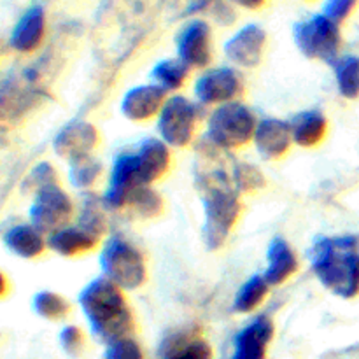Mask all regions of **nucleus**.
I'll list each match as a JSON object with an SVG mask.
<instances>
[{
	"instance_id": "13",
	"label": "nucleus",
	"mask_w": 359,
	"mask_h": 359,
	"mask_svg": "<svg viewBox=\"0 0 359 359\" xmlns=\"http://www.w3.org/2000/svg\"><path fill=\"white\" fill-rule=\"evenodd\" d=\"M266 48V32L259 25L248 23L238 28L223 46V51L231 63L242 69L259 65Z\"/></svg>"
},
{
	"instance_id": "16",
	"label": "nucleus",
	"mask_w": 359,
	"mask_h": 359,
	"mask_svg": "<svg viewBox=\"0 0 359 359\" xmlns=\"http://www.w3.org/2000/svg\"><path fill=\"white\" fill-rule=\"evenodd\" d=\"M259 156L266 161H276L286 156L293 144L290 123L277 118H263L256 126L252 139Z\"/></svg>"
},
{
	"instance_id": "34",
	"label": "nucleus",
	"mask_w": 359,
	"mask_h": 359,
	"mask_svg": "<svg viewBox=\"0 0 359 359\" xmlns=\"http://www.w3.org/2000/svg\"><path fill=\"white\" fill-rule=\"evenodd\" d=\"M358 2L359 0H326L325 7H323V14L340 25L354 13Z\"/></svg>"
},
{
	"instance_id": "10",
	"label": "nucleus",
	"mask_w": 359,
	"mask_h": 359,
	"mask_svg": "<svg viewBox=\"0 0 359 359\" xmlns=\"http://www.w3.org/2000/svg\"><path fill=\"white\" fill-rule=\"evenodd\" d=\"M195 100L200 105H223L237 102L244 93V79L233 67L209 69L193 84Z\"/></svg>"
},
{
	"instance_id": "4",
	"label": "nucleus",
	"mask_w": 359,
	"mask_h": 359,
	"mask_svg": "<svg viewBox=\"0 0 359 359\" xmlns=\"http://www.w3.org/2000/svg\"><path fill=\"white\" fill-rule=\"evenodd\" d=\"M203 205L202 238L209 251L223 248L242 212L238 191L223 170L200 174L196 179Z\"/></svg>"
},
{
	"instance_id": "38",
	"label": "nucleus",
	"mask_w": 359,
	"mask_h": 359,
	"mask_svg": "<svg viewBox=\"0 0 359 359\" xmlns=\"http://www.w3.org/2000/svg\"><path fill=\"white\" fill-rule=\"evenodd\" d=\"M305 2H311V0H305Z\"/></svg>"
},
{
	"instance_id": "19",
	"label": "nucleus",
	"mask_w": 359,
	"mask_h": 359,
	"mask_svg": "<svg viewBox=\"0 0 359 359\" xmlns=\"http://www.w3.org/2000/svg\"><path fill=\"white\" fill-rule=\"evenodd\" d=\"M298 258L290 242L283 237H273L266 249V270L263 277L270 286H280L297 273Z\"/></svg>"
},
{
	"instance_id": "36",
	"label": "nucleus",
	"mask_w": 359,
	"mask_h": 359,
	"mask_svg": "<svg viewBox=\"0 0 359 359\" xmlns=\"http://www.w3.org/2000/svg\"><path fill=\"white\" fill-rule=\"evenodd\" d=\"M217 0H189L188 7H186V14H198L202 11L209 9V7L216 6Z\"/></svg>"
},
{
	"instance_id": "22",
	"label": "nucleus",
	"mask_w": 359,
	"mask_h": 359,
	"mask_svg": "<svg viewBox=\"0 0 359 359\" xmlns=\"http://www.w3.org/2000/svg\"><path fill=\"white\" fill-rule=\"evenodd\" d=\"M270 284L263 277V273H255L249 277L244 284L237 290L231 304V311L237 314H251L259 307L269 297Z\"/></svg>"
},
{
	"instance_id": "37",
	"label": "nucleus",
	"mask_w": 359,
	"mask_h": 359,
	"mask_svg": "<svg viewBox=\"0 0 359 359\" xmlns=\"http://www.w3.org/2000/svg\"><path fill=\"white\" fill-rule=\"evenodd\" d=\"M235 6L242 7V9H249V11H256L266 2V0H231Z\"/></svg>"
},
{
	"instance_id": "23",
	"label": "nucleus",
	"mask_w": 359,
	"mask_h": 359,
	"mask_svg": "<svg viewBox=\"0 0 359 359\" xmlns=\"http://www.w3.org/2000/svg\"><path fill=\"white\" fill-rule=\"evenodd\" d=\"M104 200L98 198L95 193H83L79 207H77V223L81 228L88 230L97 237H104L107 231V217H105Z\"/></svg>"
},
{
	"instance_id": "27",
	"label": "nucleus",
	"mask_w": 359,
	"mask_h": 359,
	"mask_svg": "<svg viewBox=\"0 0 359 359\" xmlns=\"http://www.w3.org/2000/svg\"><path fill=\"white\" fill-rule=\"evenodd\" d=\"M32 309L46 321H63L70 314V304L55 291H39L32 298Z\"/></svg>"
},
{
	"instance_id": "28",
	"label": "nucleus",
	"mask_w": 359,
	"mask_h": 359,
	"mask_svg": "<svg viewBox=\"0 0 359 359\" xmlns=\"http://www.w3.org/2000/svg\"><path fill=\"white\" fill-rule=\"evenodd\" d=\"M102 174V163L93 156H84L79 160L69 161V182L76 189L93 188Z\"/></svg>"
},
{
	"instance_id": "33",
	"label": "nucleus",
	"mask_w": 359,
	"mask_h": 359,
	"mask_svg": "<svg viewBox=\"0 0 359 359\" xmlns=\"http://www.w3.org/2000/svg\"><path fill=\"white\" fill-rule=\"evenodd\" d=\"M60 346L69 356H79L84 347V333L79 326L67 325L60 332Z\"/></svg>"
},
{
	"instance_id": "18",
	"label": "nucleus",
	"mask_w": 359,
	"mask_h": 359,
	"mask_svg": "<svg viewBox=\"0 0 359 359\" xmlns=\"http://www.w3.org/2000/svg\"><path fill=\"white\" fill-rule=\"evenodd\" d=\"M98 242H100V237L90 233L79 224H67L48 235V248L65 258L88 255L98 248Z\"/></svg>"
},
{
	"instance_id": "3",
	"label": "nucleus",
	"mask_w": 359,
	"mask_h": 359,
	"mask_svg": "<svg viewBox=\"0 0 359 359\" xmlns=\"http://www.w3.org/2000/svg\"><path fill=\"white\" fill-rule=\"evenodd\" d=\"M309 259L319 283L340 298L359 294V252L356 237H319L309 251Z\"/></svg>"
},
{
	"instance_id": "5",
	"label": "nucleus",
	"mask_w": 359,
	"mask_h": 359,
	"mask_svg": "<svg viewBox=\"0 0 359 359\" xmlns=\"http://www.w3.org/2000/svg\"><path fill=\"white\" fill-rule=\"evenodd\" d=\"M259 119L242 102L217 105L205 125V140L217 151H237L255 139Z\"/></svg>"
},
{
	"instance_id": "32",
	"label": "nucleus",
	"mask_w": 359,
	"mask_h": 359,
	"mask_svg": "<svg viewBox=\"0 0 359 359\" xmlns=\"http://www.w3.org/2000/svg\"><path fill=\"white\" fill-rule=\"evenodd\" d=\"M105 359H144V353L142 347L132 337H126L109 344L105 349Z\"/></svg>"
},
{
	"instance_id": "21",
	"label": "nucleus",
	"mask_w": 359,
	"mask_h": 359,
	"mask_svg": "<svg viewBox=\"0 0 359 359\" xmlns=\"http://www.w3.org/2000/svg\"><path fill=\"white\" fill-rule=\"evenodd\" d=\"M287 123H290L293 144L305 147V149L319 146L328 133V118L325 116V112L318 111V109L298 112Z\"/></svg>"
},
{
	"instance_id": "8",
	"label": "nucleus",
	"mask_w": 359,
	"mask_h": 359,
	"mask_svg": "<svg viewBox=\"0 0 359 359\" xmlns=\"http://www.w3.org/2000/svg\"><path fill=\"white\" fill-rule=\"evenodd\" d=\"M198 121V104L182 95H172L167 98L156 118L158 135L168 147L182 149L195 140Z\"/></svg>"
},
{
	"instance_id": "15",
	"label": "nucleus",
	"mask_w": 359,
	"mask_h": 359,
	"mask_svg": "<svg viewBox=\"0 0 359 359\" xmlns=\"http://www.w3.org/2000/svg\"><path fill=\"white\" fill-rule=\"evenodd\" d=\"M273 332V323L269 316H256L235 335L231 359H265Z\"/></svg>"
},
{
	"instance_id": "11",
	"label": "nucleus",
	"mask_w": 359,
	"mask_h": 359,
	"mask_svg": "<svg viewBox=\"0 0 359 359\" xmlns=\"http://www.w3.org/2000/svg\"><path fill=\"white\" fill-rule=\"evenodd\" d=\"M177 58L189 69H205L212 60V32L207 21L191 20L179 30L175 37Z\"/></svg>"
},
{
	"instance_id": "25",
	"label": "nucleus",
	"mask_w": 359,
	"mask_h": 359,
	"mask_svg": "<svg viewBox=\"0 0 359 359\" xmlns=\"http://www.w3.org/2000/svg\"><path fill=\"white\" fill-rule=\"evenodd\" d=\"M333 70H335V81L337 88H339L340 95L347 100H354L359 97V56L356 55H346L340 56L335 63H333Z\"/></svg>"
},
{
	"instance_id": "30",
	"label": "nucleus",
	"mask_w": 359,
	"mask_h": 359,
	"mask_svg": "<svg viewBox=\"0 0 359 359\" xmlns=\"http://www.w3.org/2000/svg\"><path fill=\"white\" fill-rule=\"evenodd\" d=\"M165 359H212V347L202 339H177L168 344Z\"/></svg>"
},
{
	"instance_id": "17",
	"label": "nucleus",
	"mask_w": 359,
	"mask_h": 359,
	"mask_svg": "<svg viewBox=\"0 0 359 359\" xmlns=\"http://www.w3.org/2000/svg\"><path fill=\"white\" fill-rule=\"evenodd\" d=\"M46 35V13L42 6H32L20 16L11 32V48L21 55L37 51Z\"/></svg>"
},
{
	"instance_id": "12",
	"label": "nucleus",
	"mask_w": 359,
	"mask_h": 359,
	"mask_svg": "<svg viewBox=\"0 0 359 359\" xmlns=\"http://www.w3.org/2000/svg\"><path fill=\"white\" fill-rule=\"evenodd\" d=\"M98 140H100V133L90 121L74 119L56 133L53 139V149H55L56 156L67 161H74L84 156H91L95 147L98 146Z\"/></svg>"
},
{
	"instance_id": "14",
	"label": "nucleus",
	"mask_w": 359,
	"mask_h": 359,
	"mask_svg": "<svg viewBox=\"0 0 359 359\" xmlns=\"http://www.w3.org/2000/svg\"><path fill=\"white\" fill-rule=\"evenodd\" d=\"M165 95L167 93L153 83L130 88L121 98V105H119L121 114L133 123H144L158 118L161 107L167 102Z\"/></svg>"
},
{
	"instance_id": "24",
	"label": "nucleus",
	"mask_w": 359,
	"mask_h": 359,
	"mask_svg": "<svg viewBox=\"0 0 359 359\" xmlns=\"http://www.w3.org/2000/svg\"><path fill=\"white\" fill-rule=\"evenodd\" d=\"M189 67L179 58H165L154 63L151 69V79L153 84L160 86L165 93L181 90L189 77Z\"/></svg>"
},
{
	"instance_id": "9",
	"label": "nucleus",
	"mask_w": 359,
	"mask_h": 359,
	"mask_svg": "<svg viewBox=\"0 0 359 359\" xmlns=\"http://www.w3.org/2000/svg\"><path fill=\"white\" fill-rule=\"evenodd\" d=\"M74 209L76 207L69 193L60 184H51L35 193L28 207V217L34 226H37L44 235H49L70 224Z\"/></svg>"
},
{
	"instance_id": "35",
	"label": "nucleus",
	"mask_w": 359,
	"mask_h": 359,
	"mask_svg": "<svg viewBox=\"0 0 359 359\" xmlns=\"http://www.w3.org/2000/svg\"><path fill=\"white\" fill-rule=\"evenodd\" d=\"M214 18H216L219 23L228 25L235 20V13H233V9L228 6V4L216 2V6H214Z\"/></svg>"
},
{
	"instance_id": "26",
	"label": "nucleus",
	"mask_w": 359,
	"mask_h": 359,
	"mask_svg": "<svg viewBox=\"0 0 359 359\" xmlns=\"http://www.w3.org/2000/svg\"><path fill=\"white\" fill-rule=\"evenodd\" d=\"M126 209L132 210L140 219H154L163 212L165 202L160 193L154 191L151 186H144L132 193L128 203H126Z\"/></svg>"
},
{
	"instance_id": "6",
	"label": "nucleus",
	"mask_w": 359,
	"mask_h": 359,
	"mask_svg": "<svg viewBox=\"0 0 359 359\" xmlns=\"http://www.w3.org/2000/svg\"><path fill=\"white\" fill-rule=\"evenodd\" d=\"M102 277L123 291H135L147 279V266L142 252L121 235H111L100 251Z\"/></svg>"
},
{
	"instance_id": "7",
	"label": "nucleus",
	"mask_w": 359,
	"mask_h": 359,
	"mask_svg": "<svg viewBox=\"0 0 359 359\" xmlns=\"http://www.w3.org/2000/svg\"><path fill=\"white\" fill-rule=\"evenodd\" d=\"M293 39L302 55L333 65L340 58L342 34L340 25L323 13L312 14L307 20L294 23Z\"/></svg>"
},
{
	"instance_id": "31",
	"label": "nucleus",
	"mask_w": 359,
	"mask_h": 359,
	"mask_svg": "<svg viewBox=\"0 0 359 359\" xmlns=\"http://www.w3.org/2000/svg\"><path fill=\"white\" fill-rule=\"evenodd\" d=\"M51 184H58V174H56L55 167L48 161H41V163L35 165L30 172L27 174V177L21 182V191L23 193H37L42 188H48Z\"/></svg>"
},
{
	"instance_id": "2",
	"label": "nucleus",
	"mask_w": 359,
	"mask_h": 359,
	"mask_svg": "<svg viewBox=\"0 0 359 359\" xmlns=\"http://www.w3.org/2000/svg\"><path fill=\"white\" fill-rule=\"evenodd\" d=\"M77 302L97 340L109 346L116 340L132 335L135 319L125 298V291L119 290L109 279L97 277L90 280L81 290Z\"/></svg>"
},
{
	"instance_id": "1",
	"label": "nucleus",
	"mask_w": 359,
	"mask_h": 359,
	"mask_svg": "<svg viewBox=\"0 0 359 359\" xmlns=\"http://www.w3.org/2000/svg\"><path fill=\"white\" fill-rule=\"evenodd\" d=\"M172 163L170 147L161 139L147 137L133 151L118 154L111 167L107 188L102 200L107 210L126 209L135 189L153 186L168 172Z\"/></svg>"
},
{
	"instance_id": "29",
	"label": "nucleus",
	"mask_w": 359,
	"mask_h": 359,
	"mask_svg": "<svg viewBox=\"0 0 359 359\" xmlns=\"http://www.w3.org/2000/svg\"><path fill=\"white\" fill-rule=\"evenodd\" d=\"M231 184L237 189L238 195H249V193H256L259 189H263L266 186V179L263 175V172L258 167L251 163H244V161H238L231 168Z\"/></svg>"
},
{
	"instance_id": "20",
	"label": "nucleus",
	"mask_w": 359,
	"mask_h": 359,
	"mask_svg": "<svg viewBox=\"0 0 359 359\" xmlns=\"http://www.w3.org/2000/svg\"><path fill=\"white\" fill-rule=\"evenodd\" d=\"M2 241L13 255L23 259L39 258L48 248V238L32 223L13 224L4 231Z\"/></svg>"
}]
</instances>
